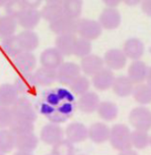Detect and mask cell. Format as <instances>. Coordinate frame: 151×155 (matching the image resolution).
Segmentation results:
<instances>
[{"instance_id": "50", "label": "cell", "mask_w": 151, "mask_h": 155, "mask_svg": "<svg viewBox=\"0 0 151 155\" xmlns=\"http://www.w3.org/2000/svg\"><path fill=\"white\" fill-rule=\"evenodd\" d=\"M0 107H1V105H0Z\"/></svg>"}, {"instance_id": "29", "label": "cell", "mask_w": 151, "mask_h": 155, "mask_svg": "<svg viewBox=\"0 0 151 155\" xmlns=\"http://www.w3.org/2000/svg\"><path fill=\"white\" fill-rule=\"evenodd\" d=\"M97 113L99 116L104 121H113L118 115V108L117 105L112 101H103L100 102L97 107Z\"/></svg>"}, {"instance_id": "17", "label": "cell", "mask_w": 151, "mask_h": 155, "mask_svg": "<svg viewBox=\"0 0 151 155\" xmlns=\"http://www.w3.org/2000/svg\"><path fill=\"white\" fill-rule=\"evenodd\" d=\"M33 74L35 81L39 87H49L57 80V70L55 69L42 66Z\"/></svg>"}, {"instance_id": "48", "label": "cell", "mask_w": 151, "mask_h": 155, "mask_svg": "<svg viewBox=\"0 0 151 155\" xmlns=\"http://www.w3.org/2000/svg\"><path fill=\"white\" fill-rule=\"evenodd\" d=\"M149 145H151V137H150V139H149Z\"/></svg>"}, {"instance_id": "18", "label": "cell", "mask_w": 151, "mask_h": 155, "mask_svg": "<svg viewBox=\"0 0 151 155\" xmlns=\"http://www.w3.org/2000/svg\"><path fill=\"white\" fill-rule=\"evenodd\" d=\"M19 44L23 51H35L39 46V37L37 34L30 29H25L17 35Z\"/></svg>"}, {"instance_id": "9", "label": "cell", "mask_w": 151, "mask_h": 155, "mask_svg": "<svg viewBox=\"0 0 151 155\" xmlns=\"http://www.w3.org/2000/svg\"><path fill=\"white\" fill-rule=\"evenodd\" d=\"M99 23L102 28L107 30L118 28L121 23V14L116 7H106L99 16Z\"/></svg>"}, {"instance_id": "4", "label": "cell", "mask_w": 151, "mask_h": 155, "mask_svg": "<svg viewBox=\"0 0 151 155\" xmlns=\"http://www.w3.org/2000/svg\"><path fill=\"white\" fill-rule=\"evenodd\" d=\"M11 107L15 120L35 123L37 119V113L36 109L26 100L19 99V101Z\"/></svg>"}, {"instance_id": "46", "label": "cell", "mask_w": 151, "mask_h": 155, "mask_svg": "<svg viewBox=\"0 0 151 155\" xmlns=\"http://www.w3.org/2000/svg\"><path fill=\"white\" fill-rule=\"evenodd\" d=\"M46 4H57V5H62L64 0H44Z\"/></svg>"}, {"instance_id": "28", "label": "cell", "mask_w": 151, "mask_h": 155, "mask_svg": "<svg viewBox=\"0 0 151 155\" xmlns=\"http://www.w3.org/2000/svg\"><path fill=\"white\" fill-rule=\"evenodd\" d=\"M17 18L5 15L0 18V38L4 39L14 35L18 26Z\"/></svg>"}, {"instance_id": "21", "label": "cell", "mask_w": 151, "mask_h": 155, "mask_svg": "<svg viewBox=\"0 0 151 155\" xmlns=\"http://www.w3.org/2000/svg\"><path fill=\"white\" fill-rule=\"evenodd\" d=\"M100 104L99 96L93 92H87L81 94L78 101V107L86 114H91L97 110V107Z\"/></svg>"}, {"instance_id": "34", "label": "cell", "mask_w": 151, "mask_h": 155, "mask_svg": "<svg viewBox=\"0 0 151 155\" xmlns=\"http://www.w3.org/2000/svg\"><path fill=\"white\" fill-rule=\"evenodd\" d=\"M149 139L150 137L148 134V131L135 130L131 132L132 146L135 147L136 149H139V150L145 149L149 145Z\"/></svg>"}, {"instance_id": "32", "label": "cell", "mask_w": 151, "mask_h": 155, "mask_svg": "<svg viewBox=\"0 0 151 155\" xmlns=\"http://www.w3.org/2000/svg\"><path fill=\"white\" fill-rule=\"evenodd\" d=\"M82 0H64L62 3L64 14L74 19H78L80 17L82 12Z\"/></svg>"}, {"instance_id": "13", "label": "cell", "mask_w": 151, "mask_h": 155, "mask_svg": "<svg viewBox=\"0 0 151 155\" xmlns=\"http://www.w3.org/2000/svg\"><path fill=\"white\" fill-rule=\"evenodd\" d=\"M104 61L107 67L112 70L118 71L121 70L125 66L127 57L125 56L123 50L118 48H112L105 53Z\"/></svg>"}, {"instance_id": "2", "label": "cell", "mask_w": 151, "mask_h": 155, "mask_svg": "<svg viewBox=\"0 0 151 155\" xmlns=\"http://www.w3.org/2000/svg\"><path fill=\"white\" fill-rule=\"evenodd\" d=\"M129 123L139 130L149 131L151 129V112L145 107H137L129 114Z\"/></svg>"}, {"instance_id": "22", "label": "cell", "mask_w": 151, "mask_h": 155, "mask_svg": "<svg viewBox=\"0 0 151 155\" xmlns=\"http://www.w3.org/2000/svg\"><path fill=\"white\" fill-rule=\"evenodd\" d=\"M123 51L125 52L127 58L132 60H139L144 54L145 47L141 40L130 38L125 42Z\"/></svg>"}, {"instance_id": "15", "label": "cell", "mask_w": 151, "mask_h": 155, "mask_svg": "<svg viewBox=\"0 0 151 155\" xmlns=\"http://www.w3.org/2000/svg\"><path fill=\"white\" fill-rule=\"evenodd\" d=\"M65 134L69 141L77 144L88 137V129L81 123H72L66 127Z\"/></svg>"}, {"instance_id": "41", "label": "cell", "mask_w": 151, "mask_h": 155, "mask_svg": "<svg viewBox=\"0 0 151 155\" xmlns=\"http://www.w3.org/2000/svg\"><path fill=\"white\" fill-rule=\"evenodd\" d=\"M25 8H32V9H38L43 0H21Z\"/></svg>"}, {"instance_id": "6", "label": "cell", "mask_w": 151, "mask_h": 155, "mask_svg": "<svg viewBox=\"0 0 151 155\" xmlns=\"http://www.w3.org/2000/svg\"><path fill=\"white\" fill-rule=\"evenodd\" d=\"M77 23L78 19L68 17L64 14L56 20L50 22L49 28L57 35L65 34H75L77 33Z\"/></svg>"}, {"instance_id": "44", "label": "cell", "mask_w": 151, "mask_h": 155, "mask_svg": "<svg viewBox=\"0 0 151 155\" xmlns=\"http://www.w3.org/2000/svg\"><path fill=\"white\" fill-rule=\"evenodd\" d=\"M122 1L128 6H136L137 5L142 3V0H122Z\"/></svg>"}, {"instance_id": "37", "label": "cell", "mask_w": 151, "mask_h": 155, "mask_svg": "<svg viewBox=\"0 0 151 155\" xmlns=\"http://www.w3.org/2000/svg\"><path fill=\"white\" fill-rule=\"evenodd\" d=\"M91 50H92V45L89 40H87L82 37L76 40L74 48V55L77 58H83L86 56L89 55Z\"/></svg>"}, {"instance_id": "30", "label": "cell", "mask_w": 151, "mask_h": 155, "mask_svg": "<svg viewBox=\"0 0 151 155\" xmlns=\"http://www.w3.org/2000/svg\"><path fill=\"white\" fill-rule=\"evenodd\" d=\"M40 12H41L42 19L50 23L58 19L62 15H64L62 5H57V4H46Z\"/></svg>"}, {"instance_id": "39", "label": "cell", "mask_w": 151, "mask_h": 155, "mask_svg": "<svg viewBox=\"0 0 151 155\" xmlns=\"http://www.w3.org/2000/svg\"><path fill=\"white\" fill-rule=\"evenodd\" d=\"M4 7L6 15L15 18H17L25 8L21 0H7Z\"/></svg>"}, {"instance_id": "49", "label": "cell", "mask_w": 151, "mask_h": 155, "mask_svg": "<svg viewBox=\"0 0 151 155\" xmlns=\"http://www.w3.org/2000/svg\"><path fill=\"white\" fill-rule=\"evenodd\" d=\"M0 18H1V16H0Z\"/></svg>"}, {"instance_id": "24", "label": "cell", "mask_w": 151, "mask_h": 155, "mask_svg": "<svg viewBox=\"0 0 151 155\" xmlns=\"http://www.w3.org/2000/svg\"><path fill=\"white\" fill-rule=\"evenodd\" d=\"M148 70L149 68L145 63L140 60H134L128 68V78L132 80V83L141 84L147 78Z\"/></svg>"}, {"instance_id": "23", "label": "cell", "mask_w": 151, "mask_h": 155, "mask_svg": "<svg viewBox=\"0 0 151 155\" xmlns=\"http://www.w3.org/2000/svg\"><path fill=\"white\" fill-rule=\"evenodd\" d=\"M76 36L74 34H65L57 35L55 45L56 48L64 55V56H71L74 55V48L76 42Z\"/></svg>"}, {"instance_id": "1", "label": "cell", "mask_w": 151, "mask_h": 155, "mask_svg": "<svg viewBox=\"0 0 151 155\" xmlns=\"http://www.w3.org/2000/svg\"><path fill=\"white\" fill-rule=\"evenodd\" d=\"M109 140L114 149L121 153H127L132 148L131 131L125 124H115L111 129Z\"/></svg>"}, {"instance_id": "40", "label": "cell", "mask_w": 151, "mask_h": 155, "mask_svg": "<svg viewBox=\"0 0 151 155\" xmlns=\"http://www.w3.org/2000/svg\"><path fill=\"white\" fill-rule=\"evenodd\" d=\"M14 117L11 107H0V130L8 129L12 123L13 122Z\"/></svg>"}, {"instance_id": "10", "label": "cell", "mask_w": 151, "mask_h": 155, "mask_svg": "<svg viewBox=\"0 0 151 155\" xmlns=\"http://www.w3.org/2000/svg\"><path fill=\"white\" fill-rule=\"evenodd\" d=\"M39 138L34 132L16 137L15 148L20 154H32L37 148Z\"/></svg>"}, {"instance_id": "19", "label": "cell", "mask_w": 151, "mask_h": 155, "mask_svg": "<svg viewBox=\"0 0 151 155\" xmlns=\"http://www.w3.org/2000/svg\"><path fill=\"white\" fill-rule=\"evenodd\" d=\"M104 61L97 55L89 54L82 58L81 63V69L87 75H94L101 69L104 68Z\"/></svg>"}, {"instance_id": "25", "label": "cell", "mask_w": 151, "mask_h": 155, "mask_svg": "<svg viewBox=\"0 0 151 155\" xmlns=\"http://www.w3.org/2000/svg\"><path fill=\"white\" fill-rule=\"evenodd\" d=\"M112 89L116 95L119 97H127L132 94L133 83L128 76H118L115 78Z\"/></svg>"}, {"instance_id": "7", "label": "cell", "mask_w": 151, "mask_h": 155, "mask_svg": "<svg viewBox=\"0 0 151 155\" xmlns=\"http://www.w3.org/2000/svg\"><path fill=\"white\" fill-rule=\"evenodd\" d=\"M63 129L55 123H50L43 126L40 131V139L46 145H54L64 138Z\"/></svg>"}, {"instance_id": "20", "label": "cell", "mask_w": 151, "mask_h": 155, "mask_svg": "<svg viewBox=\"0 0 151 155\" xmlns=\"http://www.w3.org/2000/svg\"><path fill=\"white\" fill-rule=\"evenodd\" d=\"M111 129L103 123H94L88 129V137L95 144H103L109 140Z\"/></svg>"}, {"instance_id": "26", "label": "cell", "mask_w": 151, "mask_h": 155, "mask_svg": "<svg viewBox=\"0 0 151 155\" xmlns=\"http://www.w3.org/2000/svg\"><path fill=\"white\" fill-rule=\"evenodd\" d=\"M16 146V135L8 129L0 130V152L4 153H11Z\"/></svg>"}, {"instance_id": "42", "label": "cell", "mask_w": 151, "mask_h": 155, "mask_svg": "<svg viewBox=\"0 0 151 155\" xmlns=\"http://www.w3.org/2000/svg\"><path fill=\"white\" fill-rule=\"evenodd\" d=\"M142 10L147 16L151 17V0H142Z\"/></svg>"}, {"instance_id": "3", "label": "cell", "mask_w": 151, "mask_h": 155, "mask_svg": "<svg viewBox=\"0 0 151 155\" xmlns=\"http://www.w3.org/2000/svg\"><path fill=\"white\" fill-rule=\"evenodd\" d=\"M103 28L99 21L90 19H78L77 33L81 37L92 41L97 39L102 35Z\"/></svg>"}, {"instance_id": "36", "label": "cell", "mask_w": 151, "mask_h": 155, "mask_svg": "<svg viewBox=\"0 0 151 155\" xmlns=\"http://www.w3.org/2000/svg\"><path fill=\"white\" fill-rule=\"evenodd\" d=\"M69 87L74 94H75L77 95H81L88 91L90 87V83L88 78L80 75L72 82V84Z\"/></svg>"}, {"instance_id": "5", "label": "cell", "mask_w": 151, "mask_h": 155, "mask_svg": "<svg viewBox=\"0 0 151 155\" xmlns=\"http://www.w3.org/2000/svg\"><path fill=\"white\" fill-rule=\"evenodd\" d=\"M81 66L73 62H64L57 69V81L64 85L70 86L76 78L81 75Z\"/></svg>"}, {"instance_id": "16", "label": "cell", "mask_w": 151, "mask_h": 155, "mask_svg": "<svg viewBox=\"0 0 151 155\" xmlns=\"http://www.w3.org/2000/svg\"><path fill=\"white\" fill-rule=\"evenodd\" d=\"M19 91L15 85L5 83L0 86V105L12 107L19 101Z\"/></svg>"}, {"instance_id": "38", "label": "cell", "mask_w": 151, "mask_h": 155, "mask_svg": "<svg viewBox=\"0 0 151 155\" xmlns=\"http://www.w3.org/2000/svg\"><path fill=\"white\" fill-rule=\"evenodd\" d=\"M52 154H73L74 152V143L66 139H61L57 144L52 145Z\"/></svg>"}, {"instance_id": "45", "label": "cell", "mask_w": 151, "mask_h": 155, "mask_svg": "<svg viewBox=\"0 0 151 155\" xmlns=\"http://www.w3.org/2000/svg\"><path fill=\"white\" fill-rule=\"evenodd\" d=\"M146 80H147V84L149 85L151 87V67L149 68V70H148V73H147Z\"/></svg>"}, {"instance_id": "12", "label": "cell", "mask_w": 151, "mask_h": 155, "mask_svg": "<svg viewBox=\"0 0 151 155\" xmlns=\"http://www.w3.org/2000/svg\"><path fill=\"white\" fill-rule=\"evenodd\" d=\"M42 19L41 12L38 9L24 8L17 17L18 24L24 29L33 30Z\"/></svg>"}, {"instance_id": "31", "label": "cell", "mask_w": 151, "mask_h": 155, "mask_svg": "<svg viewBox=\"0 0 151 155\" xmlns=\"http://www.w3.org/2000/svg\"><path fill=\"white\" fill-rule=\"evenodd\" d=\"M132 96L142 105L151 103V87L148 84H139L133 88Z\"/></svg>"}, {"instance_id": "14", "label": "cell", "mask_w": 151, "mask_h": 155, "mask_svg": "<svg viewBox=\"0 0 151 155\" xmlns=\"http://www.w3.org/2000/svg\"><path fill=\"white\" fill-rule=\"evenodd\" d=\"M115 80L113 71L110 68H103L93 75L92 83L97 90L105 91L112 87Z\"/></svg>"}, {"instance_id": "11", "label": "cell", "mask_w": 151, "mask_h": 155, "mask_svg": "<svg viewBox=\"0 0 151 155\" xmlns=\"http://www.w3.org/2000/svg\"><path fill=\"white\" fill-rule=\"evenodd\" d=\"M40 63L42 66L57 70L64 63V55L56 47L46 48L40 55Z\"/></svg>"}, {"instance_id": "27", "label": "cell", "mask_w": 151, "mask_h": 155, "mask_svg": "<svg viewBox=\"0 0 151 155\" xmlns=\"http://www.w3.org/2000/svg\"><path fill=\"white\" fill-rule=\"evenodd\" d=\"M1 48L6 56L12 58H14L21 51H23L19 44V40L17 38V35H12L9 37L2 39Z\"/></svg>"}, {"instance_id": "47", "label": "cell", "mask_w": 151, "mask_h": 155, "mask_svg": "<svg viewBox=\"0 0 151 155\" xmlns=\"http://www.w3.org/2000/svg\"><path fill=\"white\" fill-rule=\"evenodd\" d=\"M7 0H0V7H4Z\"/></svg>"}, {"instance_id": "8", "label": "cell", "mask_w": 151, "mask_h": 155, "mask_svg": "<svg viewBox=\"0 0 151 155\" xmlns=\"http://www.w3.org/2000/svg\"><path fill=\"white\" fill-rule=\"evenodd\" d=\"M13 64L21 74L31 73L36 66V58L30 51H21L13 58Z\"/></svg>"}, {"instance_id": "43", "label": "cell", "mask_w": 151, "mask_h": 155, "mask_svg": "<svg viewBox=\"0 0 151 155\" xmlns=\"http://www.w3.org/2000/svg\"><path fill=\"white\" fill-rule=\"evenodd\" d=\"M102 1L108 7H116L122 2V0H102Z\"/></svg>"}, {"instance_id": "33", "label": "cell", "mask_w": 151, "mask_h": 155, "mask_svg": "<svg viewBox=\"0 0 151 155\" xmlns=\"http://www.w3.org/2000/svg\"><path fill=\"white\" fill-rule=\"evenodd\" d=\"M15 87L18 89L19 93L21 94H26L31 91L34 87H37L34 78V74L32 72L22 74V77L16 79Z\"/></svg>"}, {"instance_id": "35", "label": "cell", "mask_w": 151, "mask_h": 155, "mask_svg": "<svg viewBox=\"0 0 151 155\" xmlns=\"http://www.w3.org/2000/svg\"><path fill=\"white\" fill-rule=\"evenodd\" d=\"M9 129L17 136L24 135L34 132L35 125L34 123L27 122V121H20V120H13L12 124L9 127Z\"/></svg>"}]
</instances>
